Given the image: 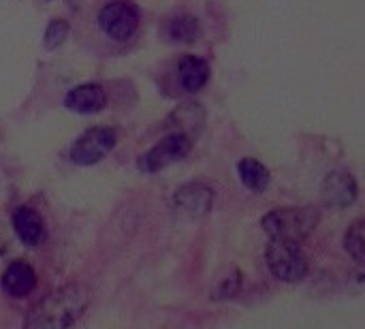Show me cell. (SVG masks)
<instances>
[{
  "instance_id": "1",
  "label": "cell",
  "mask_w": 365,
  "mask_h": 329,
  "mask_svg": "<svg viewBox=\"0 0 365 329\" xmlns=\"http://www.w3.org/2000/svg\"><path fill=\"white\" fill-rule=\"evenodd\" d=\"M90 302V293L81 285H66L45 300H41L30 315L26 317L24 325L30 329H62L75 325L81 315L86 313Z\"/></svg>"
},
{
  "instance_id": "2",
  "label": "cell",
  "mask_w": 365,
  "mask_h": 329,
  "mask_svg": "<svg viewBox=\"0 0 365 329\" xmlns=\"http://www.w3.org/2000/svg\"><path fill=\"white\" fill-rule=\"evenodd\" d=\"M319 225V212L314 208H282L272 210L261 218V227L269 238L302 242Z\"/></svg>"
},
{
  "instance_id": "3",
  "label": "cell",
  "mask_w": 365,
  "mask_h": 329,
  "mask_svg": "<svg viewBox=\"0 0 365 329\" xmlns=\"http://www.w3.org/2000/svg\"><path fill=\"white\" fill-rule=\"evenodd\" d=\"M265 259L269 272L282 283H302L308 274V259L299 248V242L272 238Z\"/></svg>"
},
{
  "instance_id": "4",
  "label": "cell",
  "mask_w": 365,
  "mask_h": 329,
  "mask_svg": "<svg viewBox=\"0 0 365 329\" xmlns=\"http://www.w3.org/2000/svg\"><path fill=\"white\" fill-rule=\"evenodd\" d=\"M98 28L105 32V36L122 43L135 36L141 15L139 6L133 0H109L101 11H98Z\"/></svg>"
},
{
  "instance_id": "5",
  "label": "cell",
  "mask_w": 365,
  "mask_h": 329,
  "mask_svg": "<svg viewBox=\"0 0 365 329\" xmlns=\"http://www.w3.org/2000/svg\"><path fill=\"white\" fill-rule=\"evenodd\" d=\"M118 137H115V131L113 128H105V126H94V128H88L83 135H79L75 139V143L71 146V161L75 165H81V167H88V165H94L98 161H103L115 146Z\"/></svg>"
},
{
  "instance_id": "6",
  "label": "cell",
  "mask_w": 365,
  "mask_h": 329,
  "mask_svg": "<svg viewBox=\"0 0 365 329\" xmlns=\"http://www.w3.org/2000/svg\"><path fill=\"white\" fill-rule=\"evenodd\" d=\"M190 150H192V139L186 133H173V135L165 137L163 141H158L152 150H148L139 158L137 167L145 173H156V171L182 161L184 156H188Z\"/></svg>"
},
{
  "instance_id": "7",
  "label": "cell",
  "mask_w": 365,
  "mask_h": 329,
  "mask_svg": "<svg viewBox=\"0 0 365 329\" xmlns=\"http://www.w3.org/2000/svg\"><path fill=\"white\" fill-rule=\"evenodd\" d=\"M214 203V191L205 184H186L175 191L173 195V206L180 214L184 216H203L212 210Z\"/></svg>"
},
{
  "instance_id": "8",
  "label": "cell",
  "mask_w": 365,
  "mask_h": 329,
  "mask_svg": "<svg viewBox=\"0 0 365 329\" xmlns=\"http://www.w3.org/2000/svg\"><path fill=\"white\" fill-rule=\"evenodd\" d=\"M107 105V92L98 83H81L75 86L66 92L64 96V107L75 113H98Z\"/></svg>"
},
{
  "instance_id": "9",
  "label": "cell",
  "mask_w": 365,
  "mask_h": 329,
  "mask_svg": "<svg viewBox=\"0 0 365 329\" xmlns=\"http://www.w3.org/2000/svg\"><path fill=\"white\" fill-rule=\"evenodd\" d=\"M357 180L351 173L334 171L323 182V201L329 208H346L357 199Z\"/></svg>"
},
{
  "instance_id": "10",
  "label": "cell",
  "mask_w": 365,
  "mask_h": 329,
  "mask_svg": "<svg viewBox=\"0 0 365 329\" xmlns=\"http://www.w3.org/2000/svg\"><path fill=\"white\" fill-rule=\"evenodd\" d=\"M36 287V272L32 270V265L24 263V261H13L4 274H2V291L9 298H26L34 291Z\"/></svg>"
},
{
  "instance_id": "11",
  "label": "cell",
  "mask_w": 365,
  "mask_h": 329,
  "mask_svg": "<svg viewBox=\"0 0 365 329\" xmlns=\"http://www.w3.org/2000/svg\"><path fill=\"white\" fill-rule=\"evenodd\" d=\"M210 75H212L210 64H207L203 58H199V56L188 54V56H184V58L180 60V64H178V81H180V86H182L186 92H190V94L203 90L205 83L210 81Z\"/></svg>"
},
{
  "instance_id": "12",
  "label": "cell",
  "mask_w": 365,
  "mask_h": 329,
  "mask_svg": "<svg viewBox=\"0 0 365 329\" xmlns=\"http://www.w3.org/2000/svg\"><path fill=\"white\" fill-rule=\"evenodd\" d=\"M13 229L17 238L28 246H38L45 238V225L32 208H17L13 212Z\"/></svg>"
},
{
  "instance_id": "13",
  "label": "cell",
  "mask_w": 365,
  "mask_h": 329,
  "mask_svg": "<svg viewBox=\"0 0 365 329\" xmlns=\"http://www.w3.org/2000/svg\"><path fill=\"white\" fill-rule=\"evenodd\" d=\"M237 173H240L242 184L252 193H263L267 188L269 180H272L269 169L263 163H259L257 158H250V156H246V158H242L237 163Z\"/></svg>"
},
{
  "instance_id": "14",
  "label": "cell",
  "mask_w": 365,
  "mask_h": 329,
  "mask_svg": "<svg viewBox=\"0 0 365 329\" xmlns=\"http://www.w3.org/2000/svg\"><path fill=\"white\" fill-rule=\"evenodd\" d=\"M169 36L180 43H192L199 36V21L192 15H178L169 21Z\"/></svg>"
},
{
  "instance_id": "15",
  "label": "cell",
  "mask_w": 365,
  "mask_h": 329,
  "mask_svg": "<svg viewBox=\"0 0 365 329\" xmlns=\"http://www.w3.org/2000/svg\"><path fill=\"white\" fill-rule=\"evenodd\" d=\"M364 229H365V221H355V223L349 227L346 236H344V248H346V253H349V255H351L359 265H364L365 263Z\"/></svg>"
},
{
  "instance_id": "16",
  "label": "cell",
  "mask_w": 365,
  "mask_h": 329,
  "mask_svg": "<svg viewBox=\"0 0 365 329\" xmlns=\"http://www.w3.org/2000/svg\"><path fill=\"white\" fill-rule=\"evenodd\" d=\"M66 34H68V24L64 19H51L45 28V47L56 49L58 45H62Z\"/></svg>"
},
{
  "instance_id": "17",
  "label": "cell",
  "mask_w": 365,
  "mask_h": 329,
  "mask_svg": "<svg viewBox=\"0 0 365 329\" xmlns=\"http://www.w3.org/2000/svg\"><path fill=\"white\" fill-rule=\"evenodd\" d=\"M240 289H242V276L240 274H235V276H231V278H225L222 280V285L218 287V291H216V300H227V298H233V295H237L240 293Z\"/></svg>"
}]
</instances>
